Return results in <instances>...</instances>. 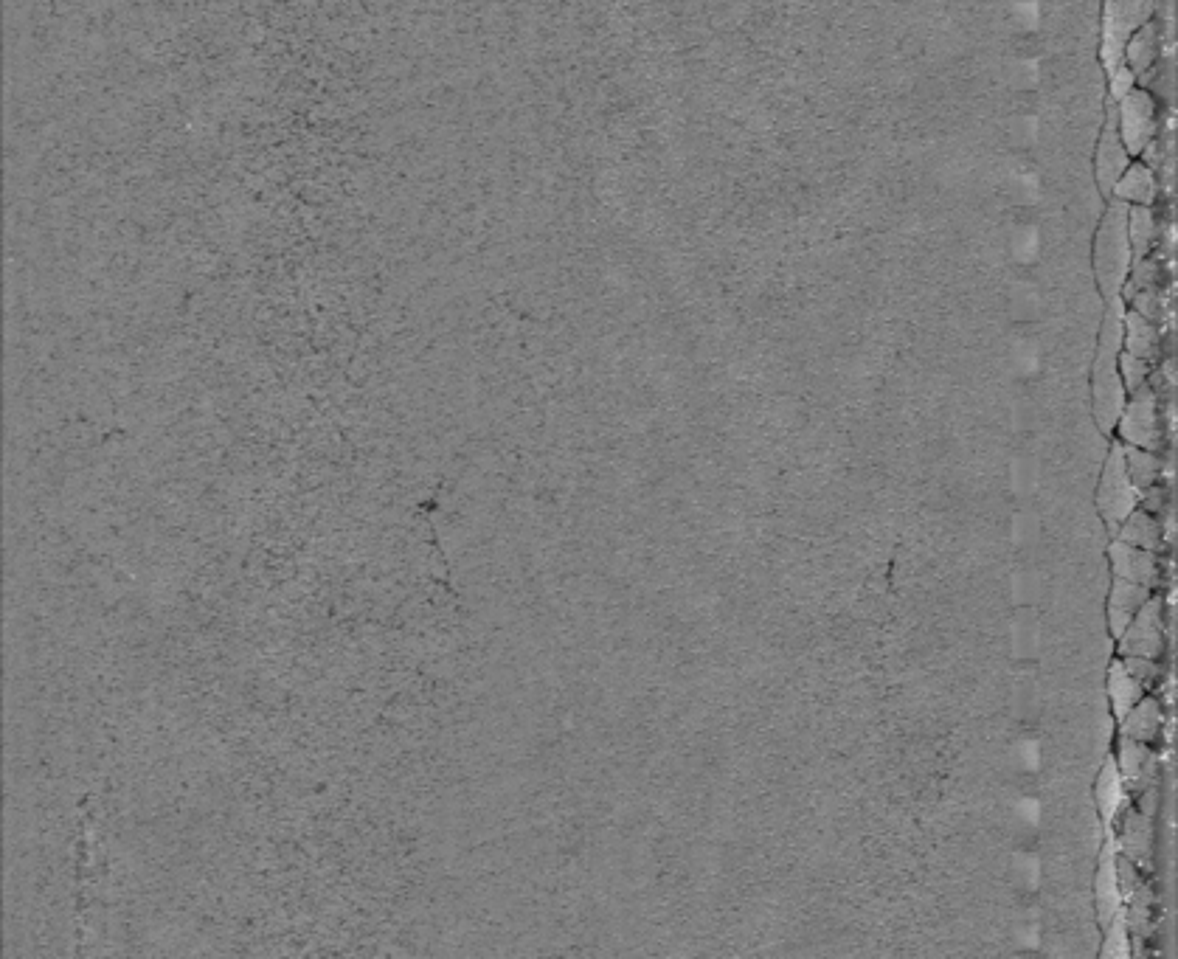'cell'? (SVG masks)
<instances>
[{
	"label": "cell",
	"instance_id": "4fadbf2b",
	"mask_svg": "<svg viewBox=\"0 0 1178 959\" xmlns=\"http://www.w3.org/2000/svg\"><path fill=\"white\" fill-rule=\"evenodd\" d=\"M1150 594H1153V588H1145V585L1128 583V580L1114 577L1111 594H1108V628L1114 633V639H1117L1122 630L1128 628V622H1131L1136 616V611L1150 600Z\"/></svg>",
	"mask_w": 1178,
	"mask_h": 959
},
{
	"label": "cell",
	"instance_id": "7a4b0ae2",
	"mask_svg": "<svg viewBox=\"0 0 1178 959\" xmlns=\"http://www.w3.org/2000/svg\"><path fill=\"white\" fill-rule=\"evenodd\" d=\"M1131 265H1134V251L1128 240V203L1108 197V206L1100 214L1094 245H1091L1094 282L1105 301L1122 299V287L1128 282Z\"/></svg>",
	"mask_w": 1178,
	"mask_h": 959
},
{
	"label": "cell",
	"instance_id": "7402d4cb",
	"mask_svg": "<svg viewBox=\"0 0 1178 959\" xmlns=\"http://www.w3.org/2000/svg\"><path fill=\"white\" fill-rule=\"evenodd\" d=\"M1156 237V217L1150 206H1128V240L1134 251V262L1145 259L1150 242Z\"/></svg>",
	"mask_w": 1178,
	"mask_h": 959
},
{
	"label": "cell",
	"instance_id": "3957f363",
	"mask_svg": "<svg viewBox=\"0 0 1178 959\" xmlns=\"http://www.w3.org/2000/svg\"><path fill=\"white\" fill-rule=\"evenodd\" d=\"M1159 0H1105L1103 6V48L1100 60L1105 71L1117 68L1122 62L1125 43L1131 40L1139 26H1145L1150 17H1156Z\"/></svg>",
	"mask_w": 1178,
	"mask_h": 959
},
{
	"label": "cell",
	"instance_id": "9a60e30c",
	"mask_svg": "<svg viewBox=\"0 0 1178 959\" xmlns=\"http://www.w3.org/2000/svg\"><path fill=\"white\" fill-rule=\"evenodd\" d=\"M1159 48H1162V23H1159L1156 17H1150L1148 23L1139 26V29L1131 34V40L1125 43L1122 62H1125V65L1136 74V79H1139V76H1145L1148 71H1153L1156 57H1159Z\"/></svg>",
	"mask_w": 1178,
	"mask_h": 959
},
{
	"label": "cell",
	"instance_id": "484cf974",
	"mask_svg": "<svg viewBox=\"0 0 1178 959\" xmlns=\"http://www.w3.org/2000/svg\"><path fill=\"white\" fill-rule=\"evenodd\" d=\"M1131 88H1136V74L1125 62H1119L1117 68L1108 71V99L1119 102Z\"/></svg>",
	"mask_w": 1178,
	"mask_h": 959
},
{
	"label": "cell",
	"instance_id": "ba28073f",
	"mask_svg": "<svg viewBox=\"0 0 1178 959\" xmlns=\"http://www.w3.org/2000/svg\"><path fill=\"white\" fill-rule=\"evenodd\" d=\"M1131 161L1134 158L1128 155L1117 133V113H1114V102H1111L1103 119V127H1100V135H1097V150H1094V183H1097V192L1105 200L1111 197L1114 183H1117L1119 175L1125 172V166L1131 164Z\"/></svg>",
	"mask_w": 1178,
	"mask_h": 959
},
{
	"label": "cell",
	"instance_id": "d6986e66",
	"mask_svg": "<svg viewBox=\"0 0 1178 959\" xmlns=\"http://www.w3.org/2000/svg\"><path fill=\"white\" fill-rule=\"evenodd\" d=\"M1156 346H1159V332L1153 327V321H1148L1145 315L1136 313V310H1125V315H1122V349L1136 355V358L1153 363Z\"/></svg>",
	"mask_w": 1178,
	"mask_h": 959
},
{
	"label": "cell",
	"instance_id": "30bf717a",
	"mask_svg": "<svg viewBox=\"0 0 1178 959\" xmlns=\"http://www.w3.org/2000/svg\"><path fill=\"white\" fill-rule=\"evenodd\" d=\"M1094 892H1097V895H1094V900H1097V917H1100V926L1105 929V926L1122 912V892H1119L1117 878V841H1114V836L1105 844Z\"/></svg>",
	"mask_w": 1178,
	"mask_h": 959
},
{
	"label": "cell",
	"instance_id": "8fae6325",
	"mask_svg": "<svg viewBox=\"0 0 1178 959\" xmlns=\"http://www.w3.org/2000/svg\"><path fill=\"white\" fill-rule=\"evenodd\" d=\"M1117 850L1125 858H1131L1136 867H1148L1150 847H1153V819L1142 810H1125L1122 813V827L1114 836Z\"/></svg>",
	"mask_w": 1178,
	"mask_h": 959
},
{
	"label": "cell",
	"instance_id": "6da1fadb",
	"mask_svg": "<svg viewBox=\"0 0 1178 959\" xmlns=\"http://www.w3.org/2000/svg\"><path fill=\"white\" fill-rule=\"evenodd\" d=\"M1108 310L1103 315L1100 324V338H1097V355H1094V366H1091V408H1094V420L1103 431H1114L1122 405L1128 391L1122 386L1119 377L1117 358L1122 349V315H1125V301L1111 299L1105 301Z\"/></svg>",
	"mask_w": 1178,
	"mask_h": 959
},
{
	"label": "cell",
	"instance_id": "52a82bcc",
	"mask_svg": "<svg viewBox=\"0 0 1178 959\" xmlns=\"http://www.w3.org/2000/svg\"><path fill=\"white\" fill-rule=\"evenodd\" d=\"M1119 656H1142V659H1162L1167 650V625H1164V602L1153 597L1136 611L1128 628L1117 636Z\"/></svg>",
	"mask_w": 1178,
	"mask_h": 959
},
{
	"label": "cell",
	"instance_id": "9c48e42d",
	"mask_svg": "<svg viewBox=\"0 0 1178 959\" xmlns=\"http://www.w3.org/2000/svg\"><path fill=\"white\" fill-rule=\"evenodd\" d=\"M1108 557H1111V571H1114V577H1119V580L1145 585V588L1159 585V577H1162V560H1159L1156 552L1139 549V546H1131V543H1125V540L1117 538L1111 543V549H1108Z\"/></svg>",
	"mask_w": 1178,
	"mask_h": 959
},
{
	"label": "cell",
	"instance_id": "ac0fdd59",
	"mask_svg": "<svg viewBox=\"0 0 1178 959\" xmlns=\"http://www.w3.org/2000/svg\"><path fill=\"white\" fill-rule=\"evenodd\" d=\"M1094 796H1097V810H1100V816H1103L1105 827H1111L1114 825V819L1122 813V808H1125V796H1128V788H1125L1122 774H1119V768L1114 760H1108V763L1103 765V771H1100V777H1097V785H1094Z\"/></svg>",
	"mask_w": 1178,
	"mask_h": 959
},
{
	"label": "cell",
	"instance_id": "44dd1931",
	"mask_svg": "<svg viewBox=\"0 0 1178 959\" xmlns=\"http://www.w3.org/2000/svg\"><path fill=\"white\" fill-rule=\"evenodd\" d=\"M1142 695H1145V687L1125 670L1122 659L1114 661L1111 670H1108V701H1111V709H1114V718H1122Z\"/></svg>",
	"mask_w": 1178,
	"mask_h": 959
},
{
	"label": "cell",
	"instance_id": "cb8c5ba5",
	"mask_svg": "<svg viewBox=\"0 0 1178 959\" xmlns=\"http://www.w3.org/2000/svg\"><path fill=\"white\" fill-rule=\"evenodd\" d=\"M1117 369H1119V377H1122V386H1125V391H1128V394L1136 389H1142V386L1148 383V375H1150L1148 360L1136 358V355L1125 352V349H1119Z\"/></svg>",
	"mask_w": 1178,
	"mask_h": 959
},
{
	"label": "cell",
	"instance_id": "7c38bea8",
	"mask_svg": "<svg viewBox=\"0 0 1178 959\" xmlns=\"http://www.w3.org/2000/svg\"><path fill=\"white\" fill-rule=\"evenodd\" d=\"M1164 729V709L1156 698L1142 695L1122 718H1119V735L1139 740V743H1156Z\"/></svg>",
	"mask_w": 1178,
	"mask_h": 959
},
{
	"label": "cell",
	"instance_id": "5b68a950",
	"mask_svg": "<svg viewBox=\"0 0 1178 959\" xmlns=\"http://www.w3.org/2000/svg\"><path fill=\"white\" fill-rule=\"evenodd\" d=\"M1114 428H1117L1122 445H1136V448H1148L1156 453L1164 448L1159 400L1148 383L1142 389L1131 391V400H1125Z\"/></svg>",
	"mask_w": 1178,
	"mask_h": 959
},
{
	"label": "cell",
	"instance_id": "ffe728a7",
	"mask_svg": "<svg viewBox=\"0 0 1178 959\" xmlns=\"http://www.w3.org/2000/svg\"><path fill=\"white\" fill-rule=\"evenodd\" d=\"M1122 456H1125V467L1128 476L1136 484L1139 493H1148L1150 487H1156L1164 473V459L1156 450L1136 448V445H1122Z\"/></svg>",
	"mask_w": 1178,
	"mask_h": 959
},
{
	"label": "cell",
	"instance_id": "e0dca14e",
	"mask_svg": "<svg viewBox=\"0 0 1178 959\" xmlns=\"http://www.w3.org/2000/svg\"><path fill=\"white\" fill-rule=\"evenodd\" d=\"M1164 526L1162 521L1156 518V512L1145 510V507H1136L1122 524L1117 526V538L1125 540V543H1131V546H1139V549H1148V552H1162L1164 549Z\"/></svg>",
	"mask_w": 1178,
	"mask_h": 959
},
{
	"label": "cell",
	"instance_id": "277c9868",
	"mask_svg": "<svg viewBox=\"0 0 1178 959\" xmlns=\"http://www.w3.org/2000/svg\"><path fill=\"white\" fill-rule=\"evenodd\" d=\"M1142 504V493L1136 490V484L1128 476L1125 467V456H1122V442H1117L1108 459H1105L1103 476H1100V490H1097V507L1100 515L1108 524L1111 532H1117V526L1131 515Z\"/></svg>",
	"mask_w": 1178,
	"mask_h": 959
},
{
	"label": "cell",
	"instance_id": "d4e9b609",
	"mask_svg": "<svg viewBox=\"0 0 1178 959\" xmlns=\"http://www.w3.org/2000/svg\"><path fill=\"white\" fill-rule=\"evenodd\" d=\"M1119 659L1125 664V670L1134 675L1145 690L1156 687L1164 678V667L1159 664V659H1142V656H1119Z\"/></svg>",
	"mask_w": 1178,
	"mask_h": 959
},
{
	"label": "cell",
	"instance_id": "8992f818",
	"mask_svg": "<svg viewBox=\"0 0 1178 959\" xmlns=\"http://www.w3.org/2000/svg\"><path fill=\"white\" fill-rule=\"evenodd\" d=\"M1117 113V133L1131 158H1139L1142 150L1156 138V102L1153 93L1145 88H1131L1119 102H1114Z\"/></svg>",
	"mask_w": 1178,
	"mask_h": 959
},
{
	"label": "cell",
	"instance_id": "603a6c76",
	"mask_svg": "<svg viewBox=\"0 0 1178 959\" xmlns=\"http://www.w3.org/2000/svg\"><path fill=\"white\" fill-rule=\"evenodd\" d=\"M1105 943H1103V957H1114V959H1125L1131 957V929H1128V920H1125V912H1119L1108 926H1105Z\"/></svg>",
	"mask_w": 1178,
	"mask_h": 959
},
{
	"label": "cell",
	"instance_id": "5bb4252c",
	"mask_svg": "<svg viewBox=\"0 0 1178 959\" xmlns=\"http://www.w3.org/2000/svg\"><path fill=\"white\" fill-rule=\"evenodd\" d=\"M1159 195V178L1153 172V166L1142 164V161H1131L1125 166V172L1119 175L1114 183L1111 197H1117L1128 206H1153V200Z\"/></svg>",
	"mask_w": 1178,
	"mask_h": 959
},
{
	"label": "cell",
	"instance_id": "2e32d148",
	"mask_svg": "<svg viewBox=\"0 0 1178 959\" xmlns=\"http://www.w3.org/2000/svg\"><path fill=\"white\" fill-rule=\"evenodd\" d=\"M1114 763H1117L1119 774H1122L1125 788L1128 791H1139L1150 777V771H1153V751H1150L1148 743H1139V740L1119 735Z\"/></svg>",
	"mask_w": 1178,
	"mask_h": 959
}]
</instances>
